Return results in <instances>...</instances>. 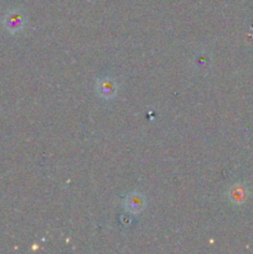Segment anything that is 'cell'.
<instances>
[{"label": "cell", "mask_w": 253, "mask_h": 254, "mask_svg": "<svg viewBox=\"0 0 253 254\" xmlns=\"http://www.w3.org/2000/svg\"><path fill=\"white\" fill-rule=\"evenodd\" d=\"M97 92L99 96L104 99H112L116 97L117 91H118V86H117L116 81L109 77H104L97 82Z\"/></svg>", "instance_id": "1"}, {"label": "cell", "mask_w": 253, "mask_h": 254, "mask_svg": "<svg viewBox=\"0 0 253 254\" xmlns=\"http://www.w3.org/2000/svg\"><path fill=\"white\" fill-rule=\"evenodd\" d=\"M124 207L134 215H139L145 207V198L139 192H131L124 200Z\"/></svg>", "instance_id": "2"}, {"label": "cell", "mask_w": 253, "mask_h": 254, "mask_svg": "<svg viewBox=\"0 0 253 254\" xmlns=\"http://www.w3.org/2000/svg\"><path fill=\"white\" fill-rule=\"evenodd\" d=\"M245 190H243V188H241V186H233L232 189L230 190V198L235 203H238V202H242L243 200H245Z\"/></svg>", "instance_id": "4"}, {"label": "cell", "mask_w": 253, "mask_h": 254, "mask_svg": "<svg viewBox=\"0 0 253 254\" xmlns=\"http://www.w3.org/2000/svg\"><path fill=\"white\" fill-rule=\"evenodd\" d=\"M4 24L5 27H6L10 32L14 34V32L20 31V30L24 27L25 20L24 16H22L19 11H11L5 16Z\"/></svg>", "instance_id": "3"}]
</instances>
